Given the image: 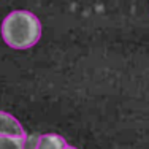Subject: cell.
Segmentation results:
<instances>
[{
    "label": "cell",
    "mask_w": 149,
    "mask_h": 149,
    "mask_svg": "<svg viewBox=\"0 0 149 149\" xmlns=\"http://www.w3.org/2000/svg\"><path fill=\"white\" fill-rule=\"evenodd\" d=\"M2 38L13 49H29L38 43L41 37L40 19L30 11L16 10L3 19Z\"/></svg>",
    "instance_id": "1"
},
{
    "label": "cell",
    "mask_w": 149,
    "mask_h": 149,
    "mask_svg": "<svg viewBox=\"0 0 149 149\" xmlns=\"http://www.w3.org/2000/svg\"><path fill=\"white\" fill-rule=\"evenodd\" d=\"M0 136H21V138H26V132H24L21 122L15 118V116L0 111Z\"/></svg>",
    "instance_id": "2"
},
{
    "label": "cell",
    "mask_w": 149,
    "mask_h": 149,
    "mask_svg": "<svg viewBox=\"0 0 149 149\" xmlns=\"http://www.w3.org/2000/svg\"><path fill=\"white\" fill-rule=\"evenodd\" d=\"M67 143L57 133H46L38 136L33 149H65Z\"/></svg>",
    "instance_id": "3"
},
{
    "label": "cell",
    "mask_w": 149,
    "mask_h": 149,
    "mask_svg": "<svg viewBox=\"0 0 149 149\" xmlns=\"http://www.w3.org/2000/svg\"><path fill=\"white\" fill-rule=\"evenodd\" d=\"M0 149H27L26 148V138L0 136Z\"/></svg>",
    "instance_id": "4"
},
{
    "label": "cell",
    "mask_w": 149,
    "mask_h": 149,
    "mask_svg": "<svg viewBox=\"0 0 149 149\" xmlns=\"http://www.w3.org/2000/svg\"><path fill=\"white\" fill-rule=\"evenodd\" d=\"M65 149H76V148H73V146H67Z\"/></svg>",
    "instance_id": "5"
}]
</instances>
